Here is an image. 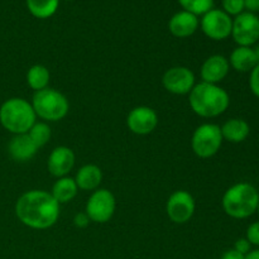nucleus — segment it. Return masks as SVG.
Returning <instances> with one entry per match:
<instances>
[{
  "mask_svg": "<svg viewBox=\"0 0 259 259\" xmlns=\"http://www.w3.org/2000/svg\"><path fill=\"white\" fill-rule=\"evenodd\" d=\"M28 136L30 137L33 143L38 148H40V147L46 146L51 139V128L47 123H42V121L37 123L35 121L32 128L29 129V132H28Z\"/></svg>",
  "mask_w": 259,
  "mask_h": 259,
  "instance_id": "23",
  "label": "nucleus"
},
{
  "mask_svg": "<svg viewBox=\"0 0 259 259\" xmlns=\"http://www.w3.org/2000/svg\"><path fill=\"white\" fill-rule=\"evenodd\" d=\"M10 157L17 162H27L34 157L37 153L38 147L33 143L28 133L14 136L8 146Z\"/></svg>",
  "mask_w": 259,
  "mask_h": 259,
  "instance_id": "16",
  "label": "nucleus"
},
{
  "mask_svg": "<svg viewBox=\"0 0 259 259\" xmlns=\"http://www.w3.org/2000/svg\"><path fill=\"white\" fill-rule=\"evenodd\" d=\"M259 192L253 185L239 182L225 191L222 205L225 214L233 219H247L257 212Z\"/></svg>",
  "mask_w": 259,
  "mask_h": 259,
  "instance_id": "3",
  "label": "nucleus"
},
{
  "mask_svg": "<svg viewBox=\"0 0 259 259\" xmlns=\"http://www.w3.org/2000/svg\"><path fill=\"white\" fill-rule=\"evenodd\" d=\"M35 119L37 115L32 104L25 99H8L0 106V124L14 136L28 133L35 123Z\"/></svg>",
  "mask_w": 259,
  "mask_h": 259,
  "instance_id": "4",
  "label": "nucleus"
},
{
  "mask_svg": "<svg viewBox=\"0 0 259 259\" xmlns=\"http://www.w3.org/2000/svg\"><path fill=\"white\" fill-rule=\"evenodd\" d=\"M32 106L35 115L47 121L62 120L70 109L67 98L60 91L50 88L35 91Z\"/></svg>",
  "mask_w": 259,
  "mask_h": 259,
  "instance_id": "5",
  "label": "nucleus"
},
{
  "mask_svg": "<svg viewBox=\"0 0 259 259\" xmlns=\"http://www.w3.org/2000/svg\"><path fill=\"white\" fill-rule=\"evenodd\" d=\"M126 125L132 133L137 136H147L158 125V115L149 106H137L128 114Z\"/></svg>",
  "mask_w": 259,
  "mask_h": 259,
  "instance_id": "12",
  "label": "nucleus"
},
{
  "mask_svg": "<svg viewBox=\"0 0 259 259\" xmlns=\"http://www.w3.org/2000/svg\"><path fill=\"white\" fill-rule=\"evenodd\" d=\"M245 238H247L250 244L259 247V220L258 222L252 223L248 227L247 233H245Z\"/></svg>",
  "mask_w": 259,
  "mask_h": 259,
  "instance_id": "26",
  "label": "nucleus"
},
{
  "mask_svg": "<svg viewBox=\"0 0 259 259\" xmlns=\"http://www.w3.org/2000/svg\"><path fill=\"white\" fill-rule=\"evenodd\" d=\"M163 88L175 95H186L191 93L195 86V75L185 66L171 67L162 77Z\"/></svg>",
  "mask_w": 259,
  "mask_h": 259,
  "instance_id": "11",
  "label": "nucleus"
},
{
  "mask_svg": "<svg viewBox=\"0 0 259 259\" xmlns=\"http://www.w3.org/2000/svg\"><path fill=\"white\" fill-rule=\"evenodd\" d=\"M252 247H253V245L250 244L249 242H248V239L245 237L244 238H239V239H238L237 242H235V244H234V249L237 250V252L242 253L243 255H247L248 253L252 250Z\"/></svg>",
  "mask_w": 259,
  "mask_h": 259,
  "instance_id": "28",
  "label": "nucleus"
},
{
  "mask_svg": "<svg viewBox=\"0 0 259 259\" xmlns=\"http://www.w3.org/2000/svg\"><path fill=\"white\" fill-rule=\"evenodd\" d=\"M78 187L76 185L75 179L65 176L55 182L51 195L58 204H66V202H70L71 200L75 199Z\"/></svg>",
  "mask_w": 259,
  "mask_h": 259,
  "instance_id": "20",
  "label": "nucleus"
},
{
  "mask_svg": "<svg viewBox=\"0 0 259 259\" xmlns=\"http://www.w3.org/2000/svg\"><path fill=\"white\" fill-rule=\"evenodd\" d=\"M253 50H254L255 57H257V60H258V63H259V43H257V45H255V47L253 48Z\"/></svg>",
  "mask_w": 259,
  "mask_h": 259,
  "instance_id": "33",
  "label": "nucleus"
},
{
  "mask_svg": "<svg viewBox=\"0 0 259 259\" xmlns=\"http://www.w3.org/2000/svg\"><path fill=\"white\" fill-rule=\"evenodd\" d=\"M232 37L238 46L252 47L259 40V17L254 13L243 12L233 19Z\"/></svg>",
  "mask_w": 259,
  "mask_h": 259,
  "instance_id": "8",
  "label": "nucleus"
},
{
  "mask_svg": "<svg viewBox=\"0 0 259 259\" xmlns=\"http://www.w3.org/2000/svg\"><path fill=\"white\" fill-rule=\"evenodd\" d=\"M67 2H70V0H67Z\"/></svg>",
  "mask_w": 259,
  "mask_h": 259,
  "instance_id": "35",
  "label": "nucleus"
},
{
  "mask_svg": "<svg viewBox=\"0 0 259 259\" xmlns=\"http://www.w3.org/2000/svg\"><path fill=\"white\" fill-rule=\"evenodd\" d=\"M192 111L201 118H217L227 111L230 105L229 94L219 85L200 82L189 94Z\"/></svg>",
  "mask_w": 259,
  "mask_h": 259,
  "instance_id": "2",
  "label": "nucleus"
},
{
  "mask_svg": "<svg viewBox=\"0 0 259 259\" xmlns=\"http://www.w3.org/2000/svg\"><path fill=\"white\" fill-rule=\"evenodd\" d=\"M200 27L204 34L210 39L224 40L232 35L233 19L224 10L212 8L202 15Z\"/></svg>",
  "mask_w": 259,
  "mask_h": 259,
  "instance_id": "9",
  "label": "nucleus"
},
{
  "mask_svg": "<svg viewBox=\"0 0 259 259\" xmlns=\"http://www.w3.org/2000/svg\"><path fill=\"white\" fill-rule=\"evenodd\" d=\"M25 3L30 14L38 19L52 17L60 5V0H25Z\"/></svg>",
  "mask_w": 259,
  "mask_h": 259,
  "instance_id": "21",
  "label": "nucleus"
},
{
  "mask_svg": "<svg viewBox=\"0 0 259 259\" xmlns=\"http://www.w3.org/2000/svg\"><path fill=\"white\" fill-rule=\"evenodd\" d=\"M220 259H245V255H243L242 253L237 252L234 248H232V249H228L227 252L223 253Z\"/></svg>",
  "mask_w": 259,
  "mask_h": 259,
  "instance_id": "30",
  "label": "nucleus"
},
{
  "mask_svg": "<svg viewBox=\"0 0 259 259\" xmlns=\"http://www.w3.org/2000/svg\"><path fill=\"white\" fill-rule=\"evenodd\" d=\"M257 212H258V215H259V204H258V209H257Z\"/></svg>",
  "mask_w": 259,
  "mask_h": 259,
  "instance_id": "34",
  "label": "nucleus"
},
{
  "mask_svg": "<svg viewBox=\"0 0 259 259\" xmlns=\"http://www.w3.org/2000/svg\"><path fill=\"white\" fill-rule=\"evenodd\" d=\"M222 129L212 123H205L195 129L191 138V148L200 158H210L220 151L223 144Z\"/></svg>",
  "mask_w": 259,
  "mask_h": 259,
  "instance_id": "6",
  "label": "nucleus"
},
{
  "mask_svg": "<svg viewBox=\"0 0 259 259\" xmlns=\"http://www.w3.org/2000/svg\"><path fill=\"white\" fill-rule=\"evenodd\" d=\"M200 25L197 15L181 10L172 15L168 22V29L172 35L177 38H187L194 34Z\"/></svg>",
  "mask_w": 259,
  "mask_h": 259,
  "instance_id": "15",
  "label": "nucleus"
},
{
  "mask_svg": "<svg viewBox=\"0 0 259 259\" xmlns=\"http://www.w3.org/2000/svg\"><path fill=\"white\" fill-rule=\"evenodd\" d=\"M249 88L254 96L259 98V63L250 71L249 75Z\"/></svg>",
  "mask_w": 259,
  "mask_h": 259,
  "instance_id": "27",
  "label": "nucleus"
},
{
  "mask_svg": "<svg viewBox=\"0 0 259 259\" xmlns=\"http://www.w3.org/2000/svg\"><path fill=\"white\" fill-rule=\"evenodd\" d=\"M195 209H196V205H195L194 197L185 190L175 191L167 200V215L169 220L176 224H185L190 222V219L194 217Z\"/></svg>",
  "mask_w": 259,
  "mask_h": 259,
  "instance_id": "10",
  "label": "nucleus"
},
{
  "mask_svg": "<svg viewBox=\"0 0 259 259\" xmlns=\"http://www.w3.org/2000/svg\"><path fill=\"white\" fill-rule=\"evenodd\" d=\"M220 129L223 139L235 144L244 142L250 133L249 124L240 118L229 119L223 124V126H220Z\"/></svg>",
  "mask_w": 259,
  "mask_h": 259,
  "instance_id": "19",
  "label": "nucleus"
},
{
  "mask_svg": "<svg viewBox=\"0 0 259 259\" xmlns=\"http://www.w3.org/2000/svg\"><path fill=\"white\" fill-rule=\"evenodd\" d=\"M223 10L230 17H237L245 10L244 0H223Z\"/></svg>",
  "mask_w": 259,
  "mask_h": 259,
  "instance_id": "25",
  "label": "nucleus"
},
{
  "mask_svg": "<svg viewBox=\"0 0 259 259\" xmlns=\"http://www.w3.org/2000/svg\"><path fill=\"white\" fill-rule=\"evenodd\" d=\"M89 223H90V219H89L86 212H78V214H76L75 218H73V225H75L76 228H80V229L88 227Z\"/></svg>",
  "mask_w": 259,
  "mask_h": 259,
  "instance_id": "29",
  "label": "nucleus"
},
{
  "mask_svg": "<svg viewBox=\"0 0 259 259\" xmlns=\"http://www.w3.org/2000/svg\"><path fill=\"white\" fill-rule=\"evenodd\" d=\"M115 209L116 201L113 192L106 189H98L89 197L85 212L90 222L104 224L113 218Z\"/></svg>",
  "mask_w": 259,
  "mask_h": 259,
  "instance_id": "7",
  "label": "nucleus"
},
{
  "mask_svg": "<svg viewBox=\"0 0 259 259\" xmlns=\"http://www.w3.org/2000/svg\"><path fill=\"white\" fill-rule=\"evenodd\" d=\"M230 70L229 61L222 55H212L204 61L200 70L202 82L218 85L228 76Z\"/></svg>",
  "mask_w": 259,
  "mask_h": 259,
  "instance_id": "14",
  "label": "nucleus"
},
{
  "mask_svg": "<svg viewBox=\"0 0 259 259\" xmlns=\"http://www.w3.org/2000/svg\"><path fill=\"white\" fill-rule=\"evenodd\" d=\"M50 71L43 65H34L28 70L27 83L32 90L39 91L48 88L50 82Z\"/></svg>",
  "mask_w": 259,
  "mask_h": 259,
  "instance_id": "22",
  "label": "nucleus"
},
{
  "mask_svg": "<svg viewBox=\"0 0 259 259\" xmlns=\"http://www.w3.org/2000/svg\"><path fill=\"white\" fill-rule=\"evenodd\" d=\"M103 172L96 164H85L77 171L75 182L77 187L83 191H95L100 186Z\"/></svg>",
  "mask_w": 259,
  "mask_h": 259,
  "instance_id": "18",
  "label": "nucleus"
},
{
  "mask_svg": "<svg viewBox=\"0 0 259 259\" xmlns=\"http://www.w3.org/2000/svg\"><path fill=\"white\" fill-rule=\"evenodd\" d=\"M245 259H259V249L250 250V252L245 255Z\"/></svg>",
  "mask_w": 259,
  "mask_h": 259,
  "instance_id": "32",
  "label": "nucleus"
},
{
  "mask_svg": "<svg viewBox=\"0 0 259 259\" xmlns=\"http://www.w3.org/2000/svg\"><path fill=\"white\" fill-rule=\"evenodd\" d=\"M244 8L249 13L259 12V0H244Z\"/></svg>",
  "mask_w": 259,
  "mask_h": 259,
  "instance_id": "31",
  "label": "nucleus"
},
{
  "mask_svg": "<svg viewBox=\"0 0 259 259\" xmlns=\"http://www.w3.org/2000/svg\"><path fill=\"white\" fill-rule=\"evenodd\" d=\"M180 5L186 12L195 15H204L214 7V0H179Z\"/></svg>",
  "mask_w": 259,
  "mask_h": 259,
  "instance_id": "24",
  "label": "nucleus"
},
{
  "mask_svg": "<svg viewBox=\"0 0 259 259\" xmlns=\"http://www.w3.org/2000/svg\"><path fill=\"white\" fill-rule=\"evenodd\" d=\"M228 61H229L230 67H233L238 72H250L258 65L253 47H242V46H238L233 50Z\"/></svg>",
  "mask_w": 259,
  "mask_h": 259,
  "instance_id": "17",
  "label": "nucleus"
},
{
  "mask_svg": "<svg viewBox=\"0 0 259 259\" xmlns=\"http://www.w3.org/2000/svg\"><path fill=\"white\" fill-rule=\"evenodd\" d=\"M47 166L52 176L57 179L67 176L75 166V153L68 147H56L48 156Z\"/></svg>",
  "mask_w": 259,
  "mask_h": 259,
  "instance_id": "13",
  "label": "nucleus"
},
{
  "mask_svg": "<svg viewBox=\"0 0 259 259\" xmlns=\"http://www.w3.org/2000/svg\"><path fill=\"white\" fill-rule=\"evenodd\" d=\"M15 215L30 229L45 230L53 227L60 218V204L43 190H30L18 199Z\"/></svg>",
  "mask_w": 259,
  "mask_h": 259,
  "instance_id": "1",
  "label": "nucleus"
}]
</instances>
